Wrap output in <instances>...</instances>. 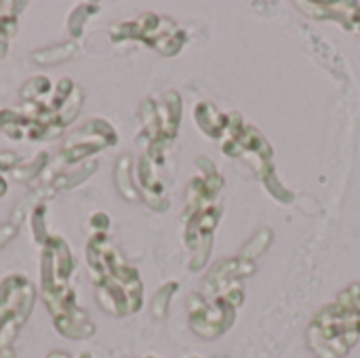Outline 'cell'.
<instances>
[{
	"label": "cell",
	"mask_w": 360,
	"mask_h": 358,
	"mask_svg": "<svg viewBox=\"0 0 360 358\" xmlns=\"http://www.w3.org/2000/svg\"><path fill=\"white\" fill-rule=\"evenodd\" d=\"M110 38L114 42L141 40L143 44L156 49L165 57H175L186 44V32L171 19L156 13H143L133 21H122L110 27Z\"/></svg>",
	"instance_id": "obj_3"
},
{
	"label": "cell",
	"mask_w": 360,
	"mask_h": 358,
	"mask_svg": "<svg viewBox=\"0 0 360 358\" xmlns=\"http://www.w3.org/2000/svg\"><path fill=\"white\" fill-rule=\"evenodd\" d=\"M160 112V127H162V141L171 143L177 137L179 120H181V97L175 91L165 93L162 101L158 103Z\"/></svg>",
	"instance_id": "obj_13"
},
{
	"label": "cell",
	"mask_w": 360,
	"mask_h": 358,
	"mask_svg": "<svg viewBox=\"0 0 360 358\" xmlns=\"http://www.w3.org/2000/svg\"><path fill=\"white\" fill-rule=\"evenodd\" d=\"M17 234H19V228H17L15 224H11V222L0 224V251H2Z\"/></svg>",
	"instance_id": "obj_26"
},
{
	"label": "cell",
	"mask_w": 360,
	"mask_h": 358,
	"mask_svg": "<svg viewBox=\"0 0 360 358\" xmlns=\"http://www.w3.org/2000/svg\"><path fill=\"white\" fill-rule=\"evenodd\" d=\"M30 224H32V238L38 245H44L49 241V226H46V203L40 200L34 205L30 213Z\"/></svg>",
	"instance_id": "obj_22"
},
{
	"label": "cell",
	"mask_w": 360,
	"mask_h": 358,
	"mask_svg": "<svg viewBox=\"0 0 360 358\" xmlns=\"http://www.w3.org/2000/svg\"><path fill=\"white\" fill-rule=\"evenodd\" d=\"M95 13H99V4H95V2H82V4H78L70 13V17H68V32H70V36L72 38H80L82 36V30H84V25L89 21V17H93Z\"/></svg>",
	"instance_id": "obj_19"
},
{
	"label": "cell",
	"mask_w": 360,
	"mask_h": 358,
	"mask_svg": "<svg viewBox=\"0 0 360 358\" xmlns=\"http://www.w3.org/2000/svg\"><path fill=\"white\" fill-rule=\"evenodd\" d=\"M82 101H84L82 89L76 87L74 93H72V97H70V99L65 101V106L57 112V122H59L63 129L70 127V124L76 120V116H78V112H80V108H82Z\"/></svg>",
	"instance_id": "obj_24"
},
{
	"label": "cell",
	"mask_w": 360,
	"mask_h": 358,
	"mask_svg": "<svg viewBox=\"0 0 360 358\" xmlns=\"http://www.w3.org/2000/svg\"><path fill=\"white\" fill-rule=\"evenodd\" d=\"M42 247H46L51 251L53 268H55V279L59 283H68L72 272H74V266H76L68 241H63L61 236H49V241Z\"/></svg>",
	"instance_id": "obj_14"
},
{
	"label": "cell",
	"mask_w": 360,
	"mask_h": 358,
	"mask_svg": "<svg viewBox=\"0 0 360 358\" xmlns=\"http://www.w3.org/2000/svg\"><path fill=\"white\" fill-rule=\"evenodd\" d=\"M194 120H196L198 129L211 139H224V135L230 127V114L219 112L209 101H200L194 108Z\"/></svg>",
	"instance_id": "obj_12"
},
{
	"label": "cell",
	"mask_w": 360,
	"mask_h": 358,
	"mask_svg": "<svg viewBox=\"0 0 360 358\" xmlns=\"http://www.w3.org/2000/svg\"><path fill=\"white\" fill-rule=\"evenodd\" d=\"M95 171H97V160H93V158L91 160H84L78 167H74L72 171H63L55 179H51L49 184H44L42 188H38L36 190V196H38V200H44V198H51L53 194L63 192V190H72V188L84 184Z\"/></svg>",
	"instance_id": "obj_11"
},
{
	"label": "cell",
	"mask_w": 360,
	"mask_h": 358,
	"mask_svg": "<svg viewBox=\"0 0 360 358\" xmlns=\"http://www.w3.org/2000/svg\"><path fill=\"white\" fill-rule=\"evenodd\" d=\"M215 358H226V357H215Z\"/></svg>",
	"instance_id": "obj_32"
},
{
	"label": "cell",
	"mask_w": 360,
	"mask_h": 358,
	"mask_svg": "<svg viewBox=\"0 0 360 358\" xmlns=\"http://www.w3.org/2000/svg\"><path fill=\"white\" fill-rule=\"evenodd\" d=\"M46 358H72V357H70L68 352L55 350V352H51V354H49V357H46ZM76 358H93V357H91V352H80V354H78V357H76Z\"/></svg>",
	"instance_id": "obj_28"
},
{
	"label": "cell",
	"mask_w": 360,
	"mask_h": 358,
	"mask_svg": "<svg viewBox=\"0 0 360 358\" xmlns=\"http://www.w3.org/2000/svg\"><path fill=\"white\" fill-rule=\"evenodd\" d=\"M221 152L230 158H243V162H247L253 169L255 177L264 186L278 177L272 165V146L255 127L245 124V120L236 112L230 114V127L221 139Z\"/></svg>",
	"instance_id": "obj_2"
},
{
	"label": "cell",
	"mask_w": 360,
	"mask_h": 358,
	"mask_svg": "<svg viewBox=\"0 0 360 358\" xmlns=\"http://www.w3.org/2000/svg\"><path fill=\"white\" fill-rule=\"evenodd\" d=\"M188 312H190V327L202 340H217L224 335L236 317V308L224 298H205L200 293H192L188 298Z\"/></svg>",
	"instance_id": "obj_4"
},
{
	"label": "cell",
	"mask_w": 360,
	"mask_h": 358,
	"mask_svg": "<svg viewBox=\"0 0 360 358\" xmlns=\"http://www.w3.org/2000/svg\"><path fill=\"white\" fill-rule=\"evenodd\" d=\"M304 13L314 19H333L342 23L348 32L360 34V4L359 2H297Z\"/></svg>",
	"instance_id": "obj_9"
},
{
	"label": "cell",
	"mask_w": 360,
	"mask_h": 358,
	"mask_svg": "<svg viewBox=\"0 0 360 358\" xmlns=\"http://www.w3.org/2000/svg\"><path fill=\"white\" fill-rule=\"evenodd\" d=\"M80 143H95V146H101V148H110V146L118 143V133L110 122H105L101 118H91L80 129H76L74 133L68 135L63 148L80 146Z\"/></svg>",
	"instance_id": "obj_10"
},
{
	"label": "cell",
	"mask_w": 360,
	"mask_h": 358,
	"mask_svg": "<svg viewBox=\"0 0 360 358\" xmlns=\"http://www.w3.org/2000/svg\"><path fill=\"white\" fill-rule=\"evenodd\" d=\"M17 34V17L15 15H2L0 17V38L8 40Z\"/></svg>",
	"instance_id": "obj_25"
},
{
	"label": "cell",
	"mask_w": 360,
	"mask_h": 358,
	"mask_svg": "<svg viewBox=\"0 0 360 358\" xmlns=\"http://www.w3.org/2000/svg\"><path fill=\"white\" fill-rule=\"evenodd\" d=\"M27 285H30V281L23 274H8L6 279H2V283H0V308H6Z\"/></svg>",
	"instance_id": "obj_23"
},
{
	"label": "cell",
	"mask_w": 360,
	"mask_h": 358,
	"mask_svg": "<svg viewBox=\"0 0 360 358\" xmlns=\"http://www.w3.org/2000/svg\"><path fill=\"white\" fill-rule=\"evenodd\" d=\"M135 184L139 190V196L146 200V205L158 213L169 209V198L165 194V186L156 175V165L148 158V154H141L135 167Z\"/></svg>",
	"instance_id": "obj_8"
},
{
	"label": "cell",
	"mask_w": 360,
	"mask_h": 358,
	"mask_svg": "<svg viewBox=\"0 0 360 358\" xmlns=\"http://www.w3.org/2000/svg\"><path fill=\"white\" fill-rule=\"evenodd\" d=\"M192 358H196V357H192Z\"/></svg>",
	"instance_id": "obj_33"
},
{
	"label": "cell",
	"mask_w": 360,
	"mask_h": 358,
	"mask_svg": "<svg viewBox=\"0 0 360 358\" xmlns=\"http://www.w3.org/2000/svg\"><path fill=\"white\" fill-rule=\"evenodd\" d=\"M177 289H179V283L169 281V283H165V285L156 291V295L152 298V317H154L156 321L167 319V314H169V304H171L173 295L177 293Z\"/></svg>",
	"instance_id": "obj_20"
},
{
	"label": "cell",
	"mask_w": 360,
	"mask_h": 358,
	"mask_svg": "<svg viewBox=\"0 0 360 358\" xmlns=\"http://www.w3.org/2000/svg\"><path fill=\"white\" fill-rule=\"evenodd\" d=\"M196 167H198L200 175L192 177V181H190V186H188V207H186V211H184V222L190 219V217H194V215L200 213L202 209L211 207L213 198H215V196L221 192V188H224L221 175L217 173L215 165H213L209 158L200 156V158L196 160Z\"/></svg>",
	"instance_id": "obj_6"
},
{
	"label": "cell",
	"mask_w": 360,
	"mask_h": 358,
	"mask_svg": "<svg viewBox=\"0 0 360 358\" xmlns=\"http://www.w3.org/2000/svg\"><path fill=\"white\" fill-rule=\"evenodd\" d=\"M270 243H272V230H270V228H262V230H257V232L251 236V241L240 249L238 257H243L245 262H253V264H255V262L268 251Z\"/></svg>",
	"instance_id": "obj_18"
},
{
	"label": "cell",
	"mask_w": 360,
	"mask_h": 358,
	"mask_svg": "<svg viewBox=\"0 0 360 358\" xmlns=\"http://www.w3.org/2000/svg\"><path fill=\"white\" fill-rule=\"evenodd\" d=\"M114 184H116V190L120 192V196L127 198L129 203H137L141 198L139 190H137V184L133 179V158L129 154L120 156V160L116 162Z\"/></svg>",
	"instance_id": "obj_16"
},
{
	"label": "cell",
	"mask_w": 360,
	"mask_h": 358,
	"mask_svg": "<svg viewBox=\"0 0 360 358\" xmlns=\"http://www.w3.org/2000/svg\"><path fill=\"white\" fill-rule=\"evenodd\" d=\"M53 91V84L46 76H34L21 87V99L23 101H44Z\"/></svg>",
	"instance_id": "obj_21"
},
{
	"label": "cell",
	"mask_w": 360,
	"mask_h": 358,
	"mask_svg": "<svg viewBox=\"0 0 360 358\" xmlns=\"http://www.w3.org/2000/svg\"><path fill=\"white\" fill-rule=\"evenodd\" d=\"M221 207L211 205L196 213L194 217L186 219V243L192 251L190 260V270L198 272L207 266L209 255H211V245H213V232L221 219Z\"/></svg>",
	"instance_id": "obj_5"
},
{
	"label": "cell",
	"mask_w": 360,
	"mask_h": 358,
	"mask_svg": "<svg viewBox=\"0 0 360 358\" xmlns=\"http://www.w3.org/2000/svg\"><path fill=\"white\" fill-rule=\"evenodd\" d=\"M6 49H8V40H4V38H0V59L6 55Z\"/></svg>",
	"instance_id": "obj_30"
},
{
	"label": "cell",
	"mask_w": 360,
	"mask_h": 358,
	"mask_svg": "<svg viewBox=\"0 0 360 358\" xmlns=\"http://www.w3.org/2000/svg\"><path fill=\"white\" fill-rule=\"evenodd\" d=\"M360 340V283L346 287L335 304L316 312L308 346L316 358H344Z\"/></svg>",
	"instance_id": "obj_1"
},
{
	"label": "cell",
	"mask_w": 360,
	"mask_h": 358,
	"mask_svg": "<svg viewBox=\"0 0 360 358\" xmlns=\"http://www.w3.org/2000/svg\"><path fill=\"white\" fill-rule=\"evenodd\" d=\"M255 270H257V264L245 262L243 257L221 260L205 276V293L209 298H215V295L224 293L230 285H234L238 279H247V276L255 274Z\"/></svg>",
	"instance_id": "obj_7"
},
{
	"label": "cell",
	"mask_w": 360,
	"mask_h": 358,
	"mask_svg": "<svg viewBox=\"0 0 360 358\" xmlns=\"http://www.w3.org/2000/svg\"><path fill=\"white\" fill-rule=\"evenodd\" d=\"M89 226H91V230H95V234H105V230L110 228V217L99 211L91 217Z\"/></svg>",
	"instance_id": "obj_27"
},
{
	"label": "cell",
	"mask_w": 360,
	"mask_h": 358,
	"mask_svg": "<svg viewBox=\"0 0 360 358\" xmlns=\"http://www.w3.org/2000/svg\"><path fill=\"white\" fill-rule=\"evenodd\" d=\"M76 53H78V44L70 40V42H59V44H51V46L36 49L30 55V59L36 65H59V63L70 61Z\"/></svg>",
	"instance_id": "obj_15"
},
{
	"label": "cell",
	"mask_w": 360,
	"mask_h": 358,
	"mask_svg": "<svg viewBox=\"0 0 360 358\" xmlns=\"http://www.w3.org/2000/svg\"><path fill=\"white\" fill-rule=\"evenodd\" d=\"M0 358H17V354H15V348H13V346L2 348V350H0Z\"/></svg>",
	"instance_id": "obj_29"
},
{
	"label": "cell",
	"mask_w": 360,
	"mask_h": 358,
	"mask_svg": "<svg viewBox=\"0 0 360 358\" xmlns=\"http://www.w3.org/2000/svg\"><path fill=\"white\" fill-rule=\"evenodd\" d=\"M143 358H156V357H143Z\"/></svg>",
	"instance_id": "obj_31"
},
{
	"label": "cell",
	"mask_w": 360,
	"mask_h": 358,
	"mask_svg": "<svg viewBox=\"0 0 360 358\" xmlns=\"http://www.w3.org/2000/svg\"><path fill=\"white\" fill-rule=\"evenodd\" d=\"M46 165H49V154H46L44 150H40V152H36L30 160L19 162V165L13 169V177H15L17 181H21V184L32 181V179H36V177H40V175L44 173Z\"/></svg>",
	"instance_id": "obj_17"
}]
</instances>
